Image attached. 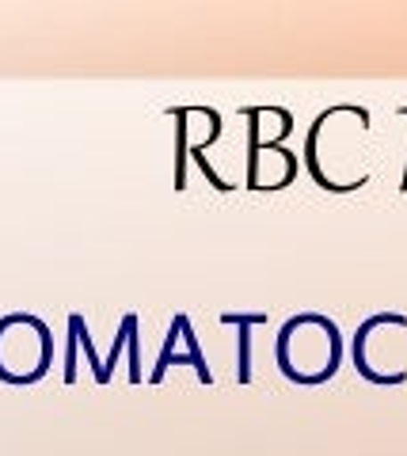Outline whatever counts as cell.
<instances>
[{"label": "cell", "instance_id": "6da1fadb", "mask_svg": "<svg viewBox=\"0 0 407 456\" xmlns=\"http://www.w3.org/2000/svg\"><path fill=\"white\" fill-rule=\"evenodd\" d=\"M274 358L282 377L293 384H324L335 377L343 362V335L328 316L316 312H301L282 323L274 342Z\"/></svg>", "mask_w": 407, "mask_h": 456}, {"label": "cell", "instance_id": "7a4b0ae2", "mask_svg": "<svg viewBox=\"0 0 407 456\" xmlns=\"http://www.w3.org/2000/svg\"><path fill=\"white\" fill-rule=\"evenodd\" d=\"M53 362L50 327L31 312H12L0 320V380L4 384H35L46 377Z\"/></svg>", "mask_w": 407, "mask_h": 456}, {"label": "cell", "instance_id": "3957f363", "mask_svg": "<svg viewBox=\"0 0 407 456\" xmlns=\"http://www.w3.org/2000/svg\"><path fill=\"white\" fill-rule=\"evenodd\" d=\"M175 342H179V323L172 320V327H167V335H164V350H160V358H157V369L149 373V380L160 384L164 373H167L172 365H191L194 373H199L202 384H214V373H209V365H206L202 358H194V354H175Z\"/></svg>", "mask_w": 407, "mask_h": 456}, {"label": "cell", "instance_id": "277c9868", "mask_svg": "<svg viewBox=\"0 0 407 456\" xmlns=\"http://www.w3.org/2000/svg\"><path fill=\"white\" fill-rule=\"evenodd\" d=\"M224 327H236V342H240V365H236V380L251 384V327L266 323L263 312H221Z\"/></svg>", "mask_w": 407, "mask_h": 456}, {"label": "cell", "instance_id": "5b68a950", "mask_svg": "<svg viewBox=\"0 0 407 456\" xmlns=\"http://www.w3.org/2000/svg\"><path fill=\"white\" fill-rule=\"evenodd\" d=\"M175 118V191H183L187 187V107H172L167 110Z\"/></svg>", "mask_w": 407, "mask_h": 456}, {"label": "cell", "instance_id": "8992f818", "mask_svg": "<svg viewBox=\"0 0 407 456\" xmlns=\"http://www.w3.org/2000/svg\"><path fill=\"white\" fill-rule=\"evenodd\" d=\"M69 331H73L77 338H80V350L88 354V362H92V377H95V384H107L110 377H107V369H103V362H100V354H95V346H92V335H88V323H84V316H69Z\"/></svg>", "mask_w": 407, "mask_h": 456}, {"label": "cell", "instance_id": "52a82bcc", "mask_svg": "<svg viewBox=\"0 0 407 456\" xmlns=\"http://www.w3.org/2000/svg\"><path fill=\"white\" fill-rule=\"evenodd\" d=\"M191 156H194V164H199V167H202V175L209 179V187H214V191H221V194H224V191H232V183H224V179L217 175V171H214V167H209V160H206V152H191Z\"/></svg>", "mask_w": 407, "mask_h": 456}, {"label": "cell", "instance_id": "ba28073f", "mask_svg": "<svg viewBox=\"0 0 407 456\" xmlns=\"http://www.w3.org/2000/svg\"><path fill=\"white\" fill-rule=\"evenodd\" d=\"M400 114H403V118H407V107H400Z\"/></svg>", "mask_w": 407, "mask_h": 456}]
</instances>
